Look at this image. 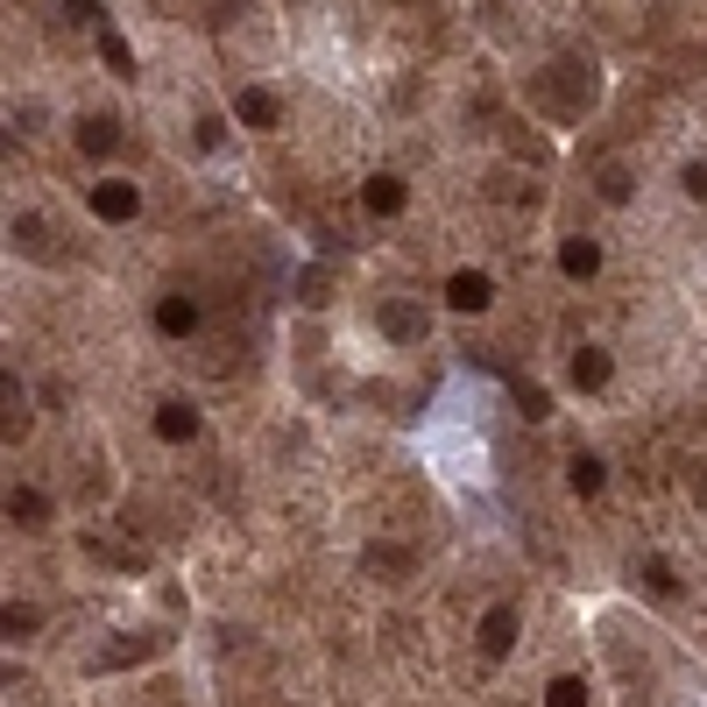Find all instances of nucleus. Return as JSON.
I'll return each instance as SVG.
<instances>
[{
  "label": "nucleus",
  "mask_w": 707,
  "mask_h": 707,
  "mask_svg": "<svg viewBox=\"0 0 707 707\" xmlns=\"http://www.w3.org/2000/svg\"><path fill=\"white\" fill-rule=\"evenodd\" d=\"M93 213L107 220V227H120V220L142 213V191H134L128 177H99V185H93Z\"/></svg>",
  "instance_id": "1"
},
{
  "label": "nucleus",
  "mask_w": 707,
  "mask_h": 707,
  "mask_svg": "<svg viewBox=\"0 0 707 707\" xmlns=\"http://www.w3.org/2000/svg\"><path fill=\"white\" fill-rule=\"evenodd\" d=\"M446 305H453V311H488L495 305L488 269H453V276H446Z\"/></svg>",
  "instance_id": "2"
},
{
  "label": "nucleus",
  "mask_w": 707,
  "mask_h": 707,
  "mask_svg": "<svg viewBox=\"0 0 707 707\" xmlns=\"http://www.w3.org/2000/svg\"><path fill=\"white\" fill-rule=\"evenodd\" d=\"M474 644H481V658H509V644H517V609H509V601H495V609L481 615Z\"/></svg>",
  "instance_id": "3"
},
{
  "label": "nucleus",
  "mask_w": 707,
  "mask_h": 707,
  "mask_svg": "<svg viewBox=\"0 0 707 707\" xmlns=\"http://www.w3.org/2000/svg\"><path fill=\"white\" fill-rule=\"evenodd\" d=\"M361 205H368L375 220H397L403 205H411V191H403V177H389V170H375L368 185H361Z\"/></svg>",
  "instance_id": "4"
},
{
  "label": "nucleus",
  "mask_w": 707,
  "mask_h": 707,
  "mask_svg": "<svg viewBox=\"0 0 707 707\" xmlns=\"http://www.w3.org/2000/svg\"><path fill=\"white\" fill-rule=\"evenodd\" d=\"M156 333H170V340H185V333H199V305H191L185 291H170V297H156Z\"/></svg>",
  "instance_id": "5"
},
{
  "label": "nucleus",
  "mask_w": 707,
  "mask_h": 707,
  "mask_svg": "<svg viewBox=\"0 0 707 707\" xmlns=\"http://www.w3.org/2000/svg\"><path fill=\"white\" fill-rule=\"evenodd\" d=\"M156 439H170V446H185V439H199V411H191L185 397H170V403H156Z\"/></svg>",
  "instance_id": "6"
},
{
  "label": "nucleus",
  "mask_w": 707,
  "mask_h": 707,
  "mask_svg": "<svg viewBox=\"0 0 707 707\" xmlns=\"http://www.w3.org/2000/svg\"><path fill=\"white\" fill-rule=\"evenodd\" d=\"M609 375H615V361L601 347H580L574 361H566V382H574V389H609Z\"/></svg>",
  "instance_id": "7"
},
{
  "label": "nucleus",
  "mask_w": 707,
  "mask_h": 707,
  "mask_svg": "<svg viewBox=\"0 0 707 707\" xmlns=\"http://www.w3.org/2000/svg\"><path fill=\"white\" fill-rule=\"evenodd\" d=\"M382 333L397 340V347H411V340H425V311L417 305H382Z\"/></svg>",
  "instance_id": "8"
},
{
  "label": "nucleus",
  "mask_w": 707,
  "mask_h": 707,
  "mask_svg": "<svg viewBox=\"0 0 707 707\" xmlns=\"http://www.w3.org/2000/svg\"><path fill=\"white\" fill-rule=\"evenodd\" d=\"M234 120H248V128H276V99H269L262 85H240L234 93Z\"/></svg>",
  "instance_id": "9"
},
{
  "label": "nucleus",
  "mask_w": 707,
  "mask_h": 707,
  "mask_svg": "<svg viewBox=\"0 0 707 707\" xmlns=\"http://www.w3.org/2000/svg\"><path fill=\"white\" fill-rule=\"evenodd\" d=\"M0 411H8V417H0V432L22 439V432H28V403H22V389H14V368L0 375Z\"/></svg>",
  "instance_id": "10"
},
{
  "label": "nucleus",
  "mask_w": 707,
  "mask_h": 707,
  "mask_svg": "<svg viewBox=\"0 0 707 707\" xmlns=\"http://www.w3.org/2000/svg\"><path fill=\"white\" fill-rule=\"evenodd\" d=\"M79 149H85V156H114V149H120V128H114L107 114H93V120L79 128Z\"/></svg>",
  "instance_id": "11"
},
{
  "label": "nucleus",
  "mask_w": 707,
  "mask_h": 707,
  "mask_svg": "<svg viewBox=\"0 0 707 707\" xmlns=\"http://www.w3.org/2000/svg\"><path fill=\"white\" fill-rule=\"evenodd\" d=\"M559 269H566V276H594V269H601V248H594L588 234H574V240L559 248Z\"/></svg>",
  "instance_id": "12"
},
{
  "label": "nucleus",
  "mask_w": 707,
  "mask_h": 707,
  "mask_svg": "<svg viewBox=\"0 0 707 707\" xmlns=\"http://www.w3.org/2000/svg\"><path fill=\"white\" fill-rule=\"evenodd\" d=\"M43 517H50V503H43V488H8V523H28V531H36Z\"/></svg>",
  "instance_id": "13"
},
{
  "label": "nucleus",
  "mask_w": 707,
  "mask_h": 707,
  "mask_svg": "<svg viewBox=\"0 0 707 707\" xmlns=\"http://www.w3.org/2000/svg\"><path fill=\"white\" fill-rule=\"evenodd\" d=\"M601 481H609V468H601L594 453H574V468H566V488H574V495H601Z\"/></svg>",
  "instance_id": "14"
},
{
  "label": "nucleus",
  "mask_w": 707,
  "mask_h": 707,
  "mask_svg": "<svg viewBox=\"0 0 707 707\" xmlns=\"http://www.w3.org/2000/svg\"><path fill=\"white\" fill-rule=\"evenodd\" d=\"M99 57L114 64V79H134V50H128V36H120V28H99Z\"/></svg>",
  "instance_id": "15"
},
{
  "label": "nucleus",
  "mask_w": 707,
  "mask_h": 707,
  "mask_svg": "<svg viewBox=\"0 0 707 707\" xmlns=\"http://www.w3.org/2000/svg\"><path fill=\"white\" fill-rule=\"evenodd\" d=\"M545 707H588V680H574V672H566V680H552L545 686Z\"/></svg>",
  "instance_id": "16"
},
{
  "label": "nucleus",
  "mask_w": 707,
  "mask_h": 707,
  "mask_svg": "<svg viewBox=\"0 0 707 707\" xmlns=\"http://www.w3.org/2000/svg\"><path fill=\"white\" fill-rule=\"evenodd\" d=\"M36 623H43V615L28 609V601H8V609H0V629H8V637H28Z\"/></svg>",
  "instance_id": "17"
},
{
  "label": "nucleus",
  "mask_w": 707,
  "mask_h": 707,
  "mask_svg": "<svg viewBox=\"0 0 707 707\" xmlns=\"http://www.w3.org/2000/svg\"><path fill=\"white\" fill-rule=\"evenodd\" d=\"M601 199H609V205L629 199V170H623V163H601Z\"/></svg>",
  "instance_id": "18"
},
{
  "label": "nucleus",
  "mask_w": 707,
  "mask_h": 707,
  "mask_svg": "<svg viewBox=\"0 0 707 707\" xmlns=\"http://www.w3.org/2000/svg\"><path fill=\"white\" fill-rule=\"evenodd\" d=\"M644 588L651 594H680V574H672L665 559H644Z\"/></svg>",
  "instance_id": "19"
},
{
  "label": "nucleus",
  "mask_w": 707,
  "mask_h": 707,
  "mask_svg": "<svg viewBox=\"0 0 707 707\" xmlns=\"http://www.w3.org/2000/svg\"><path fill=\"white\" fill-rule=\"evenodd\" d=\"M368 559H375V566H382V574H411V552H397V545H375V552H368Z\"/></svg>",
  "instance_id": "20"
},
{
  "label": "nucleus",
  "mask_w": 707,
  "mask_h": 707,
  "mask_svg": "<svg viewBox=\"0 0 707 707\" xmlns=\"http://www.w3.org/2000/svg\"><path fill=\"white\" fill-rule=\"evenodd\" d=\"M517 403H523V417H552V403H545V389H538V382H523Z\"/></svg>",
  "instance_id": "21"
},
{
  "label": "nucleus",
  "mask_w": 707,
  "mask_h": 707,
  "mask_svg": "<svg viewBox=\"0 0 707 707\" xmlns=\"http://www.w3.org/2000/svg\"><path fill=\"white\" fill-rule=\"evenodd\" d=\"M680 185H686V199H707V163H686Z\"/></svg>",
  "instance_id": "22"
}]
</instances>
